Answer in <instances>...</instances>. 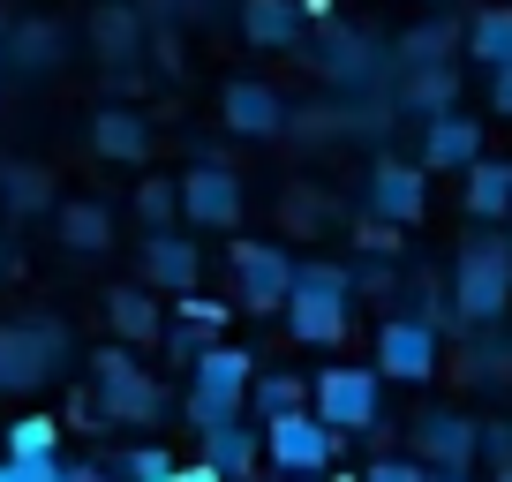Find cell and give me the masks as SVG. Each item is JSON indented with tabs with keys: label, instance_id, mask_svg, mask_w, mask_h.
Returning <instances> with one entry per match:
<instances>
[{
	"label": "cell",
	"instance_id": "1",
	"mask_svg": "<svg viewBox=\"0 0 512 482\" xmlns=\"http://www.w3.org/2000/svg\"><path fill=\"white\" fill-rule=\"evenodd\" d=\"M347 302H354V279L339 264H294L279 309H287V332L302 347H339L347 339Z\"/></svg>",
	"mask_w": 512,
	"mask_h": 482
},
{
	"label": "cell",
	"instance_id": "2",
	"mask_svg": "<svg viewBox=\"0 0 512 482\" xmlns=\"http://www.w3.org/2000/svg\"><path fill=\"white\" fill-rule=\"evenodd\" d=\"M512 302V241H467L452 257V317L460 324H497Z\"/></svg>",
	"mask_w": 512,
	"mask_h": 482
},
{
	"label": "cell",
	"instance_id": "3",
	"mask_svg": "<svg viewBox=\"0 0 512 482\" xmlns=\"http://www.w3.org/2000/svg\"><path fill=\"white\" fill-rule=\"evenodd\" d=\"M91 370H98V392H91L98 422H159L166 392H159V377H144V362L128 347H98Z\"/></svg>",
	"mask_w": 512,
	"mask_h": 482
},
{
	"label": "cell",
	"instance_id": "4",
	"mask_svg": "<svg viewBox=\"0 0 512 482\" xmlns=\"http://www.w3.org/2000/svg\"><path fill=\"white\" fill-rule=\"evenodd\" d=\"M68 354V332L53 317L38 324H0V392H38Z\"/></svg>",
	"mask_w": 512,
	"mask_h": 482
},
{
	"label": "cell",
	"instance_id": "5",
	"mask_svg": "<svg viewBox=\"0 0 512 482\" xmlns=\"http://www.w3.org/2000/svg\"><path fill=\"white\" fill-rule=\"evenodd\" d=\"M317 422H324L332 437L377 430V370H354V362L324 370V377H317Z\"/></svg>",
	"mask_w": 512,
	"mask_h": 482
},
{
	"label": "cell",
	"instance_id": "6",
	"mask_svg": "<svg viewBox=\"0 0 512 482\" xmlns=\"http://www.w3.org/2000/svg\"><path fill=\"white\" fill-rule=\"evenodd\" d=\"M287 279H294V257L279 241H234V309H256V317H272L287 302Z\"/></svg>",
	"mask_w": 512,
	"mask_h": 482
},
{
	"label": "cell",
	"instance_id": "7",
	"mask_svg": "<svg viewBox=\"0 0 512 482\" xmlns=\"http://www.w3.org/2000/svg\"><path fill=\"white\" fill-rule=\"evenodd\" d=\"M256 452H264L279 475H294V467H317V475H324V460H332V430H324L317 415H302V407H287V415L264 422Z\"/></svg>",
	"mask_w": 512,
	"mask_h": 482
},
{
	"label": "cell",
	"instance_id": "8",
	"mask_svg": "<svg viewBox=\"0 0 512 482\" xmlns=\"http://www.w3.org/2000/svg\"><path fill=\"white\" fill-rule=\"evenodd\" d=\"M437 370V324L430 317H392L377 332V377H400V385H422Z\"/></svg>",
	"mask_w": 512,
	"mask_h": 482
},
{
	"label": "cell",
	"instance_id": "9",
	"mask_svg": "<svg viewBox=\"0 0 512 482\" xmlns=\"http://www.w3.org/2000/svg\"><path fill=\"white\" fill-rule=\"evenodd\" d=\"M174 204L189 226H234L241 219V181L226 166H196V174L174 181Z\"/></svg>",
	"mask_w": 512,
	"mask_h": 482
},
{
	"label": "cell",
	"instance_id": "10",
	"mask_svg": "<svg viewBox=\"0 0 512 482\" xmlns=\"http://www.w3.org/2000/svg\"><path fill=\"white\" fill-rule=\"evenodd\" d=\"M467 159H482V121H467L460 106L422 113V174H460Z\"/></svg>",
	"mask_w": 512,
	"mask_h": 482
},
{
	"label": "cell",
	"instance_id": "11",
	"mask_svg": "<svg viewBox=\"0 0 512 482\" xmlns=\"http://www.w3.org/2000/svg\"><path fill=\"white\" fill-rule=\"evenodd\" d=\"M249 377H256V354H241V347H219V339H211V347L189 362V392H196V400H211V407H241Z\"/></svg>",
	"mask_w": 512,
	"mask_h": 482
},
{
	"label": "cell",
	"instance_id": "12",
	"mask_svg": "<svg viewBox=\"0 0 512 482\" xmlns=\"http://www.w3.org/2000/svg\"><path fill=\"white\" fill-rule=\"evenodd\" d=\"M422 211H430V181H422V166H400V159H384L377 174H369V219L415 226Z\"/></svg>",
	"mask_w": 512,
	"mask_h": 482
},
{
	"label": "cell",
	"instance_id": "13",
	"mask_svg": "<svg viewBox=\"0 0 512 482\" xmlns=\"http://www.w3.org/2000/svg\"><path fill=\"white\" fill-rule=\"evenodd\" d=\"M196 437H204V467L219 482H249L256 475V430L241 422V407H234V415H211Z\"/></svg>",
	"mask_w": 512,
	"mask_h": 482
},
{
	"label": "cell",
	"instance_id": "14",
	"mask_svg": "<svg viewBox=\"0 0 512 482\" xmlns=\"http://www.w3.org/2000/svg\"><path fill=\"white\" fill-rule=\"evenodd\" d=\"M415 452L430 467H475V422L452 415V407H437V415L415 422Z\"/></svg>",
	"mask_w": 512,
	"mask_h": 482
},
{
	"label": "cell",
	"instance_id": "15",
	"mask_svg": "<svg viewBox=\"0 0 512 482\" xmlns=\"http://www.w3.org/2000/svg\"><path fill=\"white\" fill-rule=\"evenodd\" d=\"M196 272H204L196 241H181V234H166V226H151V241H144V279H151V287L189 294V287H196Z\"/></svg>",
	"mask_w": 512,
	"mask_h": 482
},
{
	"label": "cell",
	"instance_id": "16",
	"mask_svg": "<svg viewBox=\"0 0 512 482\" xmlns=\"http://www.w3.org/2000/svg\"><path fill=\"white\" fill-rule=\"evenodd\" d=\"M219 113H226V129H234V136H272L279 121H287V106H279L272 83H226Z\"/></svg>",
	"mask_w": 512,
	"mask_h": 482
},
{
	"label": "cell",
	"instance_id": "17",
	"mask_svg": "<svg viewBox=\"0 0 512 482\" xmlns=\"http://www.w3.org/2000/svg\"><path fill=\"white\" fill-rule=\"evenodd\" d=\"M467 219H505L512 211V159H467Z\"/></svg>",
	"mask_w": 512,
	"mask_h": 482
},
{
	"label": "cell",
	"instance_id": "18",
	"mask_svg": "<svg viewBox=\"0 0 512 482\" xmlns=\"http://www.w3.org/2000/svg\"><path fill=\"white\" fill-rule=\"evenodd\" d=\"M91 151H98V159H144V151H151V129H144L128 106H106V113L91 121Z\"/></svg>",
	"mask_w": 512,
	"mask_h": 482
},
{
	"label": "cell",
	"instance_id": "19",
	"mask_svg": "<svg viewBox=\"0 0 512 482\" xmlns=\"http://www.w3.org/2000/svg\"><path fill=\"white\" fill-rule=\"evenodd\" d=\"M241 31H249V46H294L302 16H294V0H241Z\"/></svg>",
	"mask_w": 512,
	"mask_h": 482
},
{
	"label": "cell",
	"instance_id": "20",
	"mask_svg": "<svg viewBox=\"0 0 512 482\" xmlns=\"http://www.w3.org/2000/svg\"><path fill=\"white\" fill-rule=\"evenodd\" d=\"M467 61H482V68L512 61V0L505 8H482V16L467 23Z\"/></svg>",
	"mask_w": 512,
	"mask_h": 482
},
{
	"label": "cell",
	"instance_id": "21",
	"mask_svg": "<svg viewBox=\"0 0 512 482\" xmlns=\"http://www.w3.org/2000/svg\"><path fill=\"white\" fill-rule=\"evenodd\" d=\"M407 106H415V113H445V106H460V68H452V61H422L415 68V83H407Z\"/></svg>",
	"mask_w": 512,
	"mask_h": 482
},
{
	"label": "cell",
	"instance_id": "22",
	"mask_svg": "<svg viewBox=\"0 0 512 482\" xmlns=\"http://www.w3.org/2000/svg\"><path fill=\"white\" fill-rule=\"evenodd\" d=\"M106 317L121 339H159V302H151L144 287H113L106 294Z\"/></svg>",
	"mask_w": 512,
	"mask_h": 482
},
{
	"label": "cell",
	"instance_id": "23",
	"mask_svg": "<svg viewBox=\"0 0 512 482\" xmlns=\"http://www.w3.org/2000/svg\"><path fill=\"white\" fill-rule=\"evenodd\" d=\"M61 241L76 249V257L106 249V241H113V211L106 204H61Z\"/></svg>",
	"mask_w": 512,
	"mask_h": 482
},
{
	"label": "cell",
	"instance_id": "24",
	"mask_svg": "<svg viewBox=\"0 0 512 482\" xmlns=\"http://www.w3.org/2000/svg\"><path fill=\"white\" fill-rule=\"evenodd\" d=\"M302 377H287V370H272V377H249V392H241V400L256 407V415L272 422V415H287V407H302Z\"/></svg>",
	"mask_w": 512,
	"mask_h": 482
},
{
	"label": "cell",
	"instance_id": "25",
	"mask_svg": "<svg viewBox=\"0 0 512 482\" xmlns=\"http://www.w3.org/2000/svg\"><path fill=\"white\" fill-rule=\"evenodd\" d=\"M0 204H8V211H46L53 181L38 174V166H0Z\"/></svg>",
	"mask_w": 512,
	"mask_h": 482
},
{
	"label": "cell",
	"instance_id": "26",
	"mask_svg": "<svg viewBox=\"0 0 512 482\" xmlns=\"http://www.w3.org/2000/svg\"><path fill=\"white\" fill-rule=\"evenodd\" d=\"M452 46H460V23H445V16H437V23H422V31H407V38H400V68L445 61Z\"/></svg>",
	"mask_w": 512,
	"mask_h": 482
},
{
	"label": "cell",
	"instance_id": "27",
	"mask_svg": "<svg viewBox=\"0 0 512 482\" xmlns=\"http://www.w3.org/2000/svg\"><path fill=\"white\" fill-rule=\"evenodd\" d=\"M38 452H61V422H53V415L8 422V460H38Z\"/></svg>",
	"mask_w": 512,
	"mask_h": 482
},
{
	"label": "cell",
	"instance_id": "28",
	"mask_svg": "<svg viewBox=\"0 0 512 482\" xmlns=\"http://www.w3.org/2000/svg\"><path fill=\"white\" fill-rule=\"evenodd\" d=\"M362 53H369V38H354V31H332V38H324V68H332V76H347V83L369 76Z\"/></svg>",
	"mask_w": 512,
	"mask_h": 482
},
{
	"label": "cell",
	"instance_id": "29",
	"mask_svg": "<svg viewBox=\"0 0 512 482\" xmlns=\"http://www.w3.org/2000/svg\"><path fill=\"white\" fill-rule=\"evenodd\" d=\"M159 339H166V354H174V362H196V354L211 347V332H204V324H196V317H181L174 332H166V324H159Z\"/></svg>",
	"mask_w": 512,
	"mask_h": 482
},
{
	"label": "cell",
	"instance_id": "30",
	"mask_svg": "<svg viewBox=\"0 0 512 482\" xmlns=\"http://www.w3.org/2000/svg\"><path fill=\"white\" fill-rule=\"evenodd\" d=\"M0 482H61V452H38V460H0Z\"/></svg>",
	"mask_w": 512,
	"mask_h": 482
},
{
	"label": "cell",
	"instance_id": "31",
	"mask_svg": "<svg viewBox=\"0 0 512 482\" xmlns=\"http://www.w3.org/2000/svg\"><path fill=\"white\" fill-rule=\"evenodd\" d=\"M136 211H144L151 226H166V219L181 211V204H174V181H144V189H136Z\"/></svg>",
	"mask_w": 512,
	"mask_h": 482
},
{
	"label": "cell",
	"instance_id": "32",
	"mask_svg": "<svg viewBox=\"0 0 512 482\" xmlns=\"http://www.w3.org/2000/svg\"><path fill=\"white\" fill-rule=\"evenodd\" d=\"M16 53H31L23 68H53V53H61V31H46V23H38V31L16 38Z\"/></svg>",
	"mask_w": 512,
	"mask_h": 482
},
{
	"label": "cell",
	"instance_id": "33",
	"mask_svg": "<svg viewBox=\"0 0 512 482\" xmlns=\"http://www.w3.org/2000/svg\"><path fill=\"white\" fill-rule=\"evenodd\" d=\"M475 452H490L497 467H512V422H490V430H475Z\"/></svg>",
	"mask_w": 512,
	"mask_h": 482
},
{
	"label": "cell",
	"instance_id": "34",
	"mask_svg": "<svg viewBox=\"0 0 512 482\" xmlns=\"http://www.w3.org/2000/svg\"><path fill=\"white\" fill-rule=\"evenodd\" d=\"M166 467H174V460H166L159 445H136V452H128V475H136V482H159Z\"/></svg>",
	"mask_w": 512,
	"mask_h": 482
},
{
	"label": "cell",
	"instance_id": "35",
	"mask_svg": "<svg viewBox=\"0 0 512 482\" xmlns=\"http://www.w3.org/2000/svg\"><path fill=\"white\" fill-rule=\"evenodd\" d=\"M226 309H234V302H204V294L189 287V302H181V317H196V324H204V332H219V324H226Z\"/></svg>",
	"mask_w": 512,
	"mask_h": 482
},
{
	"label": "cell",
	"instance_id": "36",
	"mask_svg": "<svg viewBox=\"0 0 512 482\" xmlns=\"http://www.w3.org/2000/svg\"><path fill=\"white\" fill-rule=\"evenodd\" d=\"M422 475H430L422 460H377V467H369L362 482H422Z\"/></svg>",
	"mask_w": 512,
	"mask_h": 482
},
{
	"label": "cell",
	"instance_id": "37",
	"mask_svg": "<svg viewBox=\"0 0 512 482\" xmlns=\"http://www.w3.org/2000/svg\"><path fill=\"white\" fill-rule=\"evenodd\" d=\"M362 249H369V257H392V249H400V226H392V219H369L362 226Z\"/></svg>",
	"mask_w": 512,
	"mask_h": 482
},
{
	"label": "cell",
	"instance_id": "38",
	"mask_svg": "<svg viewBox=\"0 0 512 482\" xmlns=\"http://www.w3.org/2000/svg\"><path fill=\"white\" fill-rule=\"evenodd\" d=\"M490 106L512 121V61H497V68H490Z\"/></svg>",
	"mask_w": 512,
	"mask_h": 482
},
{
	"label": "cell",
	"instance_id": "39",
	"mask_svg": "<svg viewBox=\"0 0 512 482\" xmlns=\"http://www.w3.org/2000/svg\"><path fill=\"white\" fill-rule=\"evenodd\" d=\"M61 482H113V475H106V467H98V460H76V467L61 460Z\"/></svg>",
	"mask_w": 512,
	"mask_h": 482
},
{
	"label": "cell",
	"instance_id": "40",
	"mask_svg": "<svg viewBox=\"0 0 512 482\" xmlns=\"http://www.w3.org/2000/svg\"><path fill=\"white\" fill-rule=\"evenodd\" d=\"M166 482H219V475H211V467H174Z\"/></svg>",
	"mask_w": 512,
	"mask_h": 482
},
{
	"label": "cell",
	"instance_id": "41",
	"mask_svg": "<svg viewBox=\"0 0 512 482\" xmlns=\"http://www.w3.org/2000/svg\"><path fill=\"white\" fill-rule=\"evenodd\" d=\"M422 482H467V467H430Z\"/></svg>",
	"mask_w": 512,
	"mask_h": 482
},
{
	"label": "cell",
	"instance_id": "42",
	"mask_svg": "<svg viewBox=\"0 0 512 482\" xmlns=\"http://www.w3.org/2000/svg\"><path fill=\"white\" fill-rule=\"evenodd\" d=\"M8 264H16V257H8V249H0V272H8Z\"/></svg>",
	"mask_w": 512,
	"mask_h": 482
},
{
	"label": "cell",
	"instance_id": "43",
	"mask_svg": "<svg viewBox=\"0 0 512 482\" xmlns=\"http://www.w3.org/2000/svg\"><path fill=\"white\" fill-rule=\"evenodd\" d=\"M497 482H512V467H497Z\"/></svg>",
	"mask_w": 512,
	"mask_h": 482
},
{
	"label": "cell",
	"instance_id": "44",
	"mask_svg": "<svg viewBox=\"0 0 512 482\" xmlns=\"http://www.w3.org/2000/svg\"><path fill=\"white\" fill-rule=\"evenodd\" d=\"M166 475H174V467H166ZM166 475H159V482H166Z\"/></svg>",
	"mask_w": 512,
	"mask_h": 482
},
{
	"label": "cell",
	"instance_id": "45",
	"mask_svg": "<svg viewBox=\"0 0 512 482\" xmlns=\"http://www.w3.org/2000/svg\"><path fill=\"white\" fill-rule=\"evenodd\" d=\"M505 219H512V211H505Z\"/></svg>",
	"mask_w": 512,
	"mask_h": 482
}]
</instances>
